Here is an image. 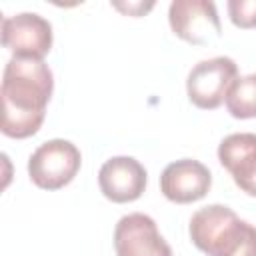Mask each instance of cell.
I'll return each mask as SVG.
<instances>
[{"mask_svg": "<svg viewBox=\"0 0 256 256\" xmlns=\"http://www.w3.org/2000/svg\"><path fill=\"white\" fill-rule=\"evenodd\" d=\"M82 164L76 144L64 138L42 142L28 158V176L42 190H60L70 184Z\"/></svg>", "mask_w": 256, "mask_h": 256, "instance_id": "3957f363", "label": "cell"}, {"mask_svg": "<svg viewBox=\"0 0 256 256\" xmlns=\"http://www.w3.org/2000/svg\"><path fill=\"white\" fill-rule=\"evenodd\" d=\"M228 16L238 28H256V0H228Z\"/></svg>", "mask_w": 256, "mask_h": 256, "instance_id": "7c38bea8", "label": "cell"}, {"mask_svg": "<svg viewBox=\"0 0 256 256\" xmlns=\"http://www.w3.org/2000/svg\"><path fill=\"white\" fill-rule=\"evenodd\" d=\"M146 168L132 156H112L98 170L100 192L116 204L138 200L146 190Z\"/></svg>", "mask_w": 256, "mask_h": 256, "instance_id": "ba28073f", "label": "cell"}, {"mask_svg": "<svg viewBox=\"0 0 256 256\" xmlns=\"http://www.w3.org/2000/svg\"><path fill=\"white\" fill-rule=\"evenodd\" d=\"M218 160L230 172L234 184L256 198V134L236 132L218 146Z\"/></svg>", "mask_w": 256, "mask_h": 256, "instance_id": "30bf717a", "label": "cell"}, {"mask_svg": "<svg viewBox=\"0 0 256 256\" xmlns=\"http://www.w3.org/2000/svg\"><path fill=\"white\" fill-rule=\"evenodd\" d=\"M116 10H120V12H124V14H128V16H144L148 10H152L154 8V2H128V4H120V2H114L112 4Z\"/></svg>", "mask_w": 256, "mask_h": 256, "instance_id": "4fadbf2b", "label": "cell"}, {"mask_svg": "<svg viewBox=\"0 0 256 256\" xmlns=\"http://www.w3.org/2000/svg\"><path fill=\"white\" fill-rule=\"evenodd\" d=\"M54 90V74L40 58L12 56L2 72V134L8 138L34 136L46 116Z\"/></svg>", "mask_w": 256, "mask_h": 256, "instance_id": "6da1fadb", "label": "cell"}, {"mask_svg": "<svg viewBox=\"0 0 256 256\" xmlns=\"http://www.w3.org/2000/svg\"><path fill=\"white\" fill-rule=\"evenodd\" d=\"M192 244L208 256H256V226L224 204L196 210L188 224Z\"/></svg>", "mask_w": 256, "mask_h": 256, "instance_id": "7a4b0ae2", "label": "cell"}, {"mask_svg": "<svg viewBox=\"0 0 256 256\" xmlns=\"http://www.w3.org/2000/svg\"><path fill=\"white\" fill-rule=\"evenodd\" d=\"M116 256H172L170 244L158 232L154 218L142 212L122 216L114 228Z\"/></svg>", "mask_w": 256, "mask_h": 256, "instance_id": "52a82bcc", "label": "cell"}, {"mask_svg": "<svg viewBox=\"0 0 256 256\" xmlns=\"http://www.w3.org/2000/svg\"><path fill=\"white\" fill-rule=\"evenodd\" d=\"M52 24L36 12H20L2 18V46L12 56L40 58L52 48Z\"/></svg>", "mask_w": 256, "mask_h": 256, "instance_id": "8992f818", "label": "cell"}, {"mask_svg": "<svg viewBox=\"0 0 256 256\" xmlns=\"http://www.w3.org/2000/svg\"><path fill=\"white\" fill-rule=\"evenodd\" d=\"M224 102L230 116L240 120L256 118V74L238 76L228 88Z\"/></svg>", "mask_w": 256, "mask_h": 256, "instance_id": "8fae6325", "label": "cell"}, {"mask_svg": "<svg viewBox=\"0 0 256 256\" xmlns=\"http://www.w3.org/2000/svg\"><path fill=\"white\" fill-rule=\"evenodd\" d=\"M238 78V66L228 56H214L192 66L186 78L188 100L200 110H214L226 100V92Z\"/></svg>", "mask_w": 256, "mask_h": 256, "instance_id": "277c9868", "label": "cell"}, {"mask_svg": "<svg viewBox=\"0 0 256 256\" xmlns=\"http://www.w3.org/2000/svg\"><path fill=\"white\" fill-rule=\"evenodd\" d=\"M172 32L194 46H206L220 38L222 26L214 2L210 0H174L168 8Z\"/></svg>", "mask_w": 256, "mask_h": 256, "instance_id": "5b68a950", "label": "cell"}, {"mask_svg": "<svg viewBox=\"0 0 256 256\" xmlns=\"http://www.w3.org/2000/svg\"><path fill=\"white\" fill-rule=\"evenodd\" d=\"M210 186V170L194 158H180L170 162L160 176V190L174 204H192L202 200Z\"/></svg>", "mask_w": 256, "mask_h": 256, "instance_id": "9c48e42d", "label": "cell"}]
</instances>
